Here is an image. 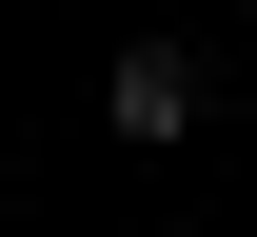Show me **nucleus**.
I'll return each instance as SVG.
<instances>
[{"label": "nucleus", "mask_w": 257, "mask_h": 237, "mask_svg": "<svg viewBox=\"0 0 257 237\" xmlns=\"http://www.w3.org/2000/svg\"><path fill=\"white\" fill-rule=\"evenodd\" d=\"M99 119H119L139 158H159V138H198V60H178V40H119V79H99Z\"/></svg>", "instance_id": "nucleus-1"}]
</instances>
